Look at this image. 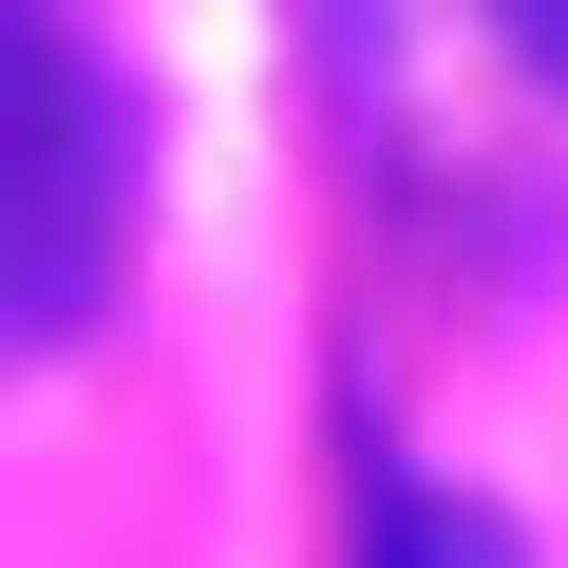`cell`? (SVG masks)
Returning a JSON list of instances; mask_svg holds the SVG:
<instances>
[{
  "label": "cell",
  "instance_id": "7a4b0ae2",
  "mask_svg": "<svg viewBox=\"0 0 568 568\" xmlns=\"http://www.w3.org/2000/svg\"><path fill=\"white\" fill-rule=\"evenodd\" d=\"M361 568H511V530H493V511H455L436 474L361 455Z\"/></svg>",
  "mask_w": 568,
  "mask_h": 568
},
{
  "label": "cell",
  "instance_id": "3957f363",
  "mask_svg": "<svg viewBox=\"0 0 568 568\" xmlns=\"http://www.w3.org/2000/svg\"><path fill=\"white\" fill-rule=\"evenodd\" d=\"M511 20H530V58H549V77H568V0H511Z\"/></svg>",
  "mask_w": 568,
  "mask_h": 568
},
{
  "label": "cell",
  "instance_id": "6da1fadb",
  "mask_svg": "<svg viewBox=\"0 0 568 568\" xmlns=\"http://www.w3.org/2000/svg\"><path fill=\"white\" fill-rule=\"evenodd\" d=\"M133 246V95L58 0H0V342H77Z\"/></svg>",
  "mask_w": 568,
  "mask_h": 568
}]
</instances>
